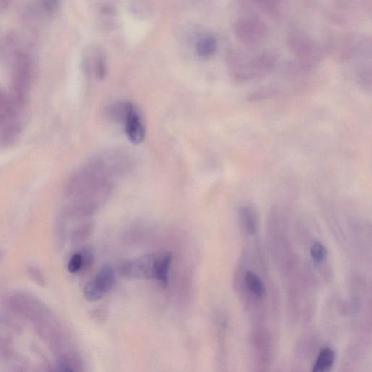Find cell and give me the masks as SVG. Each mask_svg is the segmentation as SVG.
I'll return each mask as SVG.
<instances>
[{"mask_svg":"<svg viewBox=\"0 0 372 372\" xmlns=\"http://www.w3.org/2000/svg\"><path fill=\"white\" fill-rule=\"evenodd\" d=\"M301 230L300 242L304 251L305 258L302 262L315 282L318 279L329 280L331 277L328 249L320 238L310 229Z\"/></svg>","mask_w":372,"mask_h":372,"instance_id":"cell-1","label":"cell"},{"mask_svg":"<svg viewBox=\"0 0 372 372\" xmlns=\"http://www.w3.org/2000/svg\"><path fill=\"white\" fill-rule=\"evenodd\" d=\"M9 95L17 107L24 112L28 104L33 77V63L28 53L18 51Z\"/></svg>","mask_w":372,"mask_h":372,"instance_id":"cell-2","label":"cell"},{"mask_svg":"<svg viewBox=\"0 0 372 372\" xmlns=\"http://www.w3.org/2000/svg\"><path fill=\"white\" fill-rule=\"evenodd\" d=\"M165 252H155L124 262L119 267L121 274L129 279H158Z\"/></svg>","mask_w":372,"mask_h":372,"instance_id":"cell-3","label":"cell"},{"mask_svg":"<svg viewBox=\"0 0 372 372\" xmlns=\"http://www.w3.org/2000/svg\"><path fill=\"white\" fill-rule=\"evenodd\" d=\"M114 112L116 117L123 121L130 141L134 144L142 143L145 136V127L137 106L131 103H124L117 106Z\"/></svg>","mask_w":372,"mask_h":372,"instance_id":"cell-4","label":"cell"},{"mask_svg":"<svg viewBox=\"0 0 372 372\" xmlns=\"http://www.w3.org/2000/svg\"><path fill=\"white\" fill-rule=\"evenodd\" d=\"M116 284V276L110 265H105L84 288V296L90 302H96L108 294Z\"/></svg>","mask_w":372,"mask_h":372,"instance_id":"cell-5","label":"cell"},{"mask_svg":"<svg viewBox=\"0 0 372 372\" xmlns=\"http://www.w3.org/2000/svg\"><path fill=\"white\" fill-rule=\"evenodd\" d=\"M235 30L239 39L249 44L260 42L265 34V28L262 23L254 19L238 21Z\"/></svg>","mask_w":372,"mask_h":372,"instance_id":"cell-6","label":"cell"},{"mask_svg":"<svg viewBox=\"0 0 372 372\" xmlns=\"http://www.w3.org/2000/svg\"><path fill=\"white\" fill-rule=\"evenodd\" d=\"M238 223L245 238L257 236L259 231V217L256 208L243 205L238 210Z\"/></svg>","mask_w":372,"mask_h":372,"instance_id":"cell-7","label":"cell"},{"mask_svg":"<svg viewBox=\"0 0 372 372\" xmlns=\"http://www.w3.org/2000/svg\"><path fill=\"white\" fill-rule=\"evenodd\" d=\"M291 46L302 59L310 61L315 60L317 50L313 43L304 35L296 34L291 38Z\"/></svg>","mask_w":372,"mask_h":372,"instance_id":"cell-8","label":"cell"},{"mask_svg":"<svg viewBox=\"0 0 372 372\" xmlns=\"http://www.w3.org/2000/svg\"><path fill=\"white\" fill-rule=\"evenodd\" d=\"M335 362V352L327 347L318 354L312 369V372H329Z\"/></svg>","mask_w":372,"mask_h":372,"instance_id":"cell-9","label":"cell"},{"mask_svg":"<svg viewBox=\"0 0 372 372\" xmlns=\"http://www.w3.org/2000/svg\"><path fill=\"white\" fill-rule=\"evenodd\" d=\"M216 41L214 37H205L199 39L196 50L198 56L208 58L214 54L216 50Z\"/></svg>","mask_w":372,"mask_h":372,"instance_id":"cell-10","label":"cell"},{"mask_svg":"<svg viewBox=\"0 0 372 372\" xmlns=\"http://www.w3.org/2000/svg\"><path fill=\"white\" fill-rule=\"evenodd\" d=\"M82 256V271H87L94 262V252L90 248H85L81 252Z\"/></svg>","mask_w":372,"mask_h":372,"instance_id":"cell-11","label":"cell"},{"mask_svg":"<svg viewBox=\"0 0 372 372\" xmlns=\"http://www.w3.org/2000/svg\"><path fill=\"white\" fill-rule=\"evenodd\" d=\"M82 256L81 252L75 254L72 256L68 264V271L72 273H75L81 271Z\"/></svg>","mask_w":372,"mask_h":372,"instance_id":"cell-12","label":"cell"},{"mask_svg":"<svg viewBox=\"0 0 372 372\" xmlns=\"http://www.w3.org/2000/svg\"><path fill=\"white\" fill-rule=\"evenodd\" d=\"M32 273H33V274H32L33 276H36V278H35L34 279H35V280H36L37 282H43V280H42V276H41V273H39V272L38 271H37V270H33V271H32Z\"/></svg>","mask_w":372,"mask_h":372,"instance_id":"cell-13","label":"cell"},{"mask_svg":"<svg viewBox=\"0 0 372 372\" xmlns=\"http://www.w3.org/2000/svg\"><path fill=\"white\" fill-rule=\"evenodd\" d=\"M61 372H75L74 370L69 365H64L61 369Z\"/></svg>","mask_w":372,"mask_h":372,"instance_id":"cell-14","label":"cell"}]
</instances>
